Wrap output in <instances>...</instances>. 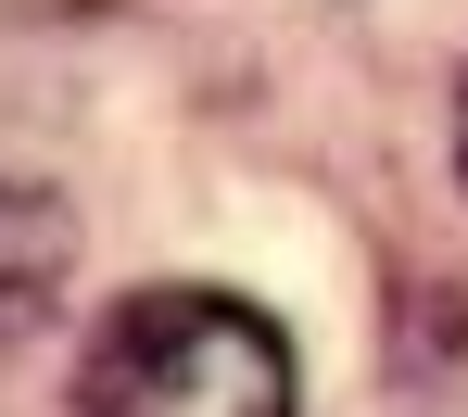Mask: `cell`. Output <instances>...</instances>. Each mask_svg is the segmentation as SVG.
<instances>
[{
    "mask_svg": "<svg viewBox=\"0 0 468 417\" xmlns=\"http://www.w3.org/2000/svg\"><path fill=\"white\" fill-rule=\"evenodd\" d=\"M77 417H292V341L240 291L153 278L89 329Z\"/></svg>",
    "mask_w": 468,
    "mask_h": 417,
    "instance_id": "cell-1",
    "label": "cell"
},
{
    "mask_svg": "<svg viewBox=\"0 0 468 417\" xmlns=\"http://www.w3.org/2000/svg\"><path fill=\"white\" fill-rule=\"evenodd\" d=\"M64 266H77L64 203H51V190H26V177H0V367L38 341L51 291H64Z\"/></svg>",
    "mask_w": 468,
    "mask_h": 417,
    "instance_id": "cell-2",
    "label": "cell"
},
{
    "mask_svg": "<svg viewBox=\"0 0 468 417\" xmlns=\"http://www.w3.org/2000/svg\"><path fill=\"white\" fill-rule=\"evenodd\" d=\"M456 165H468V89H456Z\"/></svg>",
    "mask_w": 468,
    "mask_h": 417,
    "instance_id": "cell-3",
    "label": "cell"
}]
</instances>
